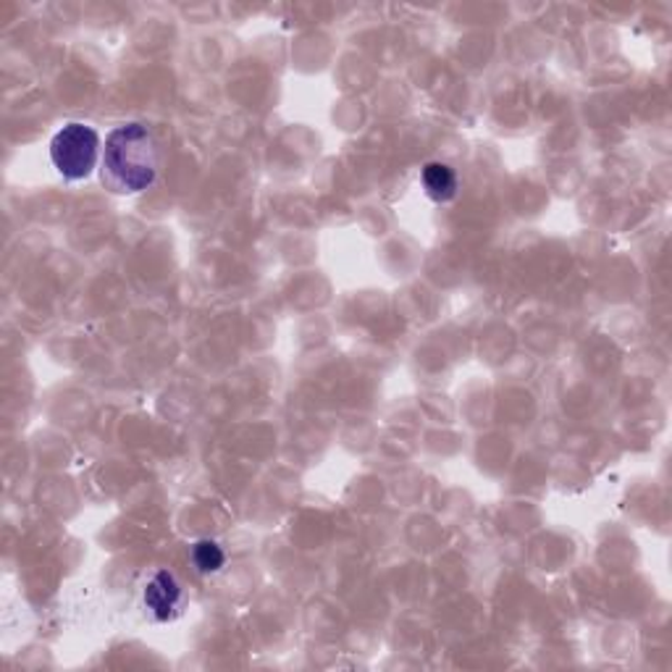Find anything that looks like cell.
Listing matches in <instances>:
<instances>
[{"instance_id": "obj_4", "label": "cell", "mask_w": 672, "mask_h": 672, "mask_svg": "<svg viewBox=\"0 0 672 672\" xmlns=\"http://www.w3.org/2000/svg\"><path fill=\"white\" fill-rule=\"evenodd\" d=\"M420 181H423L426 194L436 200V203H447L457 194V174L452 172L447 163H426L423 172H420Z\"/></svg>"}, {"instance_id": "obj_1", "label": "cell", "mask_w": 672, "mask_h": 672, "mask_svg": "<svg viewBox=\"0 0 672 672\" xmlns=\"http://www.w3.org/2000/svg\"><path fill=\"white\" fill-rule=\"evenodd\" d=\"M161 155L153 131L142 124H124L105 137L103 179L116 192L137 194L159 177Z\"/></svg>"}, {"instance_id": "obj_2", "label": "cell", "mask_w": 672, "mask_h": 672, "mask_svg": "<svg viewBox=\"0 0 672 672\" xmlns=\"http://www.w3.org/2000/svg\"><path fill=\"white\" fill-rule=\"evenodd\" d=\"M100 153V137L98 131L87 124L72 122L64 129L55 131L50 140V161L59 168L61 177L79 181L90 177L92 168L98 163Z\"/></svg>"}, {"instance_id": "obj_5", "label": "cell", "mask_w": 672, "mask_h": 672, "mask_svg": "<svg viewBox=\"0 0 672 672\" xmlns=\"http://www.w3.org/2000/svg\"><path fill=\"white\" fill-rule=\"evenodd\" d=\"M192 560H194V565H198L200 573H216V570L224 568L226 555L216 542H208V538H205V542L194 544Z\"/></svg>"}, {"instance_id": "obj_3", "label": "cell", "mask_w": 672, "mask_h": 672, "mask_svg": "<svg viewBox=\"0 0 672 672\" xmlns=\"http://www.w3.org/2000/svg\"><path fill=\"white\" fill-rule=\"evenodd\" d=\"M142 601L155 620H172L181 605V586L177 575L168 573V570H159L144 586Z\"/></svg>"}]
</instances>
